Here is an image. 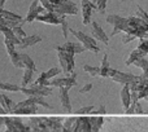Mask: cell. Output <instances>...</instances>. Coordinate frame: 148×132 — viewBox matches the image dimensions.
I'll list each match as a JSON object with an SVG mask.
<instances>
[{
  "instance_id": "cell-47",
  "label": "cell",
  "mask_w": 148,
  "mask_h": 132,
  "mask_svg": "<svg viewBox=\"0 0 148 132\" xmlns=\"http://www.w3.org/2000/svg\"><path fill=\"white\" fill-rule=\"evenodd\" d=\"M146 100H147V101H148V96H147V97H146Z\"/></svg>"
},
{
  "instance_id": "cell-36",
  "label": "cell",
  "mask_w": 148,
  "mask_h": 132,
  "mask_svg": "<svg viewBox=\"0 0 148 132\" xmlns=\"http://www.w3.org/2000/svg\"><path fill=\"white\" fill-rule=\"evenodd\" d=\"M91 114H107V109H105V106L101 104L99 108H95Z\"/></svg>"
},
{
  "instance_id": "cell-22",
  "label": "cell",
  "mask_w": 148,
  "mask_h": 132,
  "mask_svg": "<svg viewBox=\"0 0 148 132\" xmlns=\"http://www.w3.org/2000/svg\"><path fill=\"white\" fill-rule=\"evenodd\" d=\"M121 101H122L123 109H127L131 104V92L129 86H123V88L121 89Z\"/></svg>"
},
{
  "instance_id": "cell-16",
  "label": "cell",
  "mask_w": 148,
  "mask_h": 132,
  "mask_svg": "<svg viewBox=\"0 0 148 132\" xmlns=\"http://www.w3.org/2000/svg\"><path fill=\"white\" fill-rule=\"evenodd\" d=\"M91 26H92V33H94V36L97 39V40L103 42L104 44L109 43V38L107 36V34L104 33V30L101 29V26H100L96 21H95V22H92Z\"/></svg>"
},
{
  "instance_id": "cell-39",
  "label": "cell",
  "mask_w": 148,
  "mask_h": 132,
  "mask_svg": "<svg viewBox=\"0 0 148 132\" xmlns=\"http://www.w3.org/2000/svg\"><path fill=\"white\" fill-rule=\"evenodd\" d=\"M134 114H144L143 109H142V105L139 104V101L135 102V108H134Z\"/></svg>"
},
{
  "instance_id": "cell-34",
  "label": "cell",
  "mask_w": 148,
  "mask_h": 132,
  "mask_svg": "<svg viewBox=\"0 0 148 132\" xmlns=\"http://www.w3.org/2000/svg\"><path fill=\"white\" fill-rule=\"evenodd\" d=\"M39 3H40L42 7H43L47 12H53V5L51 4L49 0H39Z\"/></svg>"
},
{
  "instance_id": "cell-1",
  "label": "cell",
  "mask_w": 148,
  "mask_h": 132,
  "mask_svg": "<svg viewBox=\"0 0 148 132\" xmlns=\"http://www.w3.org/2000/svg\"><path fill=\"white\" fill-rule=\"evenodd\" d=\"M126 34H130L134 38H144L148 33V26L136 16H131L127 18V27L125 30Z\"/></svg>"
},
{
  "instance_id": "cell-8",
  "label": "cell",
  "mask_w": 148,
  "mask_h": 132,
  "mask_svg": "<svg viewBox=\"0 0 148 132\" xmlns=\"http://www.w3.org/2000/svg\"><path fill=\"white\" fill-rule=\"evenodd\" d=\"M75 78H77V73L75 71H72L70 73V76H66V78H60V79H55V80L49 82L48 86H53V87H65V88H72V87L75 84Z\"/></svg>"
},
{
  "instance_id": "cell-4",
  "label": "cell",
  "mask_w": 148,
  "mask_h": 132,
  "mask_svg": "<svg viewBox=\"0 0 148 132\" xmlns=\"http://www.w3.org/2000/svg\"><path fill=\"white\" fill-rule=\"evenodd\" d=\"M21 92L25 95H27L29 97H44V96H49L52 95V88L47 86H42V84H34L30 88H21Z\"/></svg>"
},
{
  "instance_id": "cell-46",
  "label": "cell",
  "mask_w": 148,
  "mask_h": 132,
  "mask_svg": "<svg viewBox=\"0 0 148 132\" xmlns=\"http://www.w3.org/2000/svg\"><path fill=\"white\" fill-rule=\"evenodd\" d=\"M68 1H75V0H68Z\"/></svg>"
},
{
  "instance_id": "cell-45",
  "label": "cell",
  "mask_w": 148,
  "mask_h": 132,
  "mask_svg": "<svg viewBox=\"0 0 148 132\" xmlns=\"http://www.w3.org/2000/svg\"><path fill=\"white\" fill-rule=\"evenodd\" d=\"M1 9H3V5H0V12H1Z\"/></svg>"
},
{
  "instance_id": "cell-7",
  "label": "cell",
  "mask_w": 148,
  "mask_h": 132,
  "mask_svg": "<svg viewBox=\"0 0 148 132\" xmlns=\"http://www.w3.org/2000/svg\"><path fill=\"white\" fill-rule=\"evenodd\" d=\"M36 20L44 23H49V25H61L62 21L65 20V17L57 14L55 12H47V13H43V14H39L36 17Z\"/></svg>"
},
{
  "instance_id": "cell-28",
  "label": "cell",
  "mask_w": 148,
  "mask_h": 132,
  "mask_svg": "<svg viewBox=\"0 0 148 132\" xmlns=\"http://www.w3.org/2000/svg\"><path fill=\"white\" fill-rule=\"evenodd\" d=\"M109 70H110V67H109V65H108V56L105 54L104 59H103V61H101V66H100V74H99V75L108 76Z\"/></svg>"
},
{
  "instance_id": "cell-31",
  "label": "cell",
  "mask_w": 148,
  "mask_h": 132,
  "mask_svg": "<svg viewBox=\"0 0 148 132\" xmlns=\"http://www.w3.org/2000/svg\"><path fill=\"white\" fill-rule=\"evenodd\" d=\"M134 65L136 66V67H140L142 70H148V60H146L144 57H140V59H138L136 61H134Z\"/></svg>"
},
{
  "instance_id": "cell-12",
  "label": "cell",
  "mask_w": 148,
  "mask_h": 132,
  "mask_svg": "<svg viewBox=\"0 0 148 132\" xmlns=\"http://www.w3.org/2000/svg\"><path fill=\"white\" fill-rule=\"evenodd\" d=\"M44 10L46 9L39 5V0H34L30 5V9H29L27 16H26V18H25V22H33L34 20H36V17H38L39 14L44 13Z\"/></svg>"
},
{
  "instance_id": "cell-42",
  "label": "cell",
  "mask_w": 148,
  "mask_h": 132,
  "mask_svg": "<svg viewBox=\"0 0 148 132\" xmlns=\"http://www.w3.org/2000/svg\"><path fill=\"white\" fill-rule=\"evenodd\" d=\"M49 1H51L52 5H55V4H61V3L68 1V0H49Z\"/></svg>"
},
{
  "instance_id": "cell-3",
  "label": "cell",
  "mask_w": 148,
  "mask_h": 132,
  "mask_svg": "<svg viewBox=\"0 0 148 132\" xmlns=\"http://www.w3.org/2000/svg\"><path fill=\"white\" fill-rule=\"evenodd\" d=\"M70 31H72L73 35L83 44L84 49H88V51L94 52V53H99L100 52V48L96 46V42H95L94 38H91V36L86 35V34H83L82 31H78V30H70Z\"/></svg>"
},
{
  "instance_id": "cell-50",
  "label": "cell",
  "mask_w": 148,
  "mask_h": 132,
  "mask_svg": "<svg viewBox=\"0 0 148 132\" xmlns=\"http://www.w3.org/2000/svg\"><path fill=\"white\" fill-rule=\"evenodd\" d=\"M147 114H148V112H147Z\"/></svg>"
},
{
  "instance_id": "cell-24",
  "label": "cell",
  "mask_w": 148,
  "mask_h": 132,
  "mask_svg": "<svg viewBox=\"0 0 148 132\" xmlns=\"http://www.w3.org/2000/svg\"><path fill=\"white\" fill-rule=\"evenodd\" d=\"M38 110V105H30V106H23L20 109H14L12 114H35Z\"/></svg>"
},
{
  "instance_id": "cell-23",
  "label": "cell",
  "mask_w": 148,
  "mask_h": 132,
  "mask_svg": "<svg viewBox=\"0 0 148 132\" xmlns=\"http://www.w3.org/2000/svg\"><path fill=\"white\" fill-rule=\"evenodd\" d=\"M0 16H1L4 20H8V21H18V22H25V20H22V17H21V16L14 14V13L9 12V10L1 9V12H0Z\"/></svg>"
},
{
  "instance_id": "cell-37",
  "label": "cell",
  "mask_w": 148,
  "mask_h": 132,
  "mask_svg": "<svg viewBox=\"0 0 148 132\" xmlns=\"http://www.w3.org/2000/svg\"><path fill=\"white\" fill-rule=\"evenodd\" d=\"M138 48H139V49H142V51H143L144 53L147 54V53H148V40H142Z\"/></svg>"
},
{
  "instance_id": "cell-5",
  "label": "cell",
  "mask_w": 148,
  "mask_h": 132,
  "mask_svg": "<svg viewBox=\"0 0 148 132\" xmlns=\"http://www.w3.org/2000/svg\"><path fill=\"white\" fill-rule=\"evenodd\" d=\"M53 12L60 16H65V14L74 16L78 12V8H77V4L74 1H64L61 4H55Z\"/></svg>"
},
{
  "instance_id": "cell-48",
  "label": "cell",
  "mask_w": 148,
  "mask_h": 132,
  "mask_svg": "<svg viewBox=\"0 0 148 132\" xmlns=\"http://www.w3.org/2000/svg\"><path fill=\"white\" fill-rule=\"evenodd\" d=\"M121 1H126V0H121Z\"/></svg>"
},
{
  "instance_id": "cell-2",
  "label": "cell",
  "mask_w": 148,
  "mask_h": 132,
  "mask_svg": "<svg viewBox=\"0 0 148 132\" xmlns=\"http://www.w3.org/2000/svg\"><path fill=\"white\" fill-rule=\"evenodd\" d=\"M4 123L7 126L5 132H33L29 126H25L17 117H4Z\"/></svg>"
},
{
  "instance_id": "cell-6",
  "label": "cell",
  "mask_w": 148,
  "mask_h": 132,
  "mask_svg": "<svg viewBox=\"0 0 148 132\" xmlns=\"http://www.w3.org/2000/svg\"><path fill=\"white\" fill-rule=\"evenodd\" d=\"M59 52V61L60 65H61V69L64 73H72L74 70V66H75V62H74V54L66 53L64 51H57Z\"/></svg>"
},
{
  "instance_id": "cell-38",
  "label": "cell",
  "mask_w": 148,
  "mask_h": 132,
  "mask_svg": "<svg viewBox=\"0 0 148 132\" xmlns=\"http://www.w3.org/2000/svg\"><path fill=\"white\" fill-rule=\"evenodd\" d=\"M61 27H62V35H64V38L66 39V38H68V31H69V29H68L66 20H64V21H62V23H61Z\"/></svg>"
},
{
  "instance_id": "cell-33",
  "label": "cell",
  "mask_w": 148,
  "mask_h": 132,
  "mask_svg": "<svg viewBox=\"0 0 148 132\" xmlns=\"http://www.w3.org/2000/svg\"><path fill=\"white\" fill-rule=\"evenodd\" d=\"M95 109L94 105H90V106H83L81 109H78L75 112V114H79V115H84V114H91L92 110Z\"/></svg>"
},
{
  "instance_id": "cell-20",
  "label": "cell",
  "mask_w": 148,
  "mask_h": 132,
  "mask_svg": "<svg viewBox=\"0 0 148 132\" xmlns=\"http://www.w3.org/2000/svg\"><path fill=\"white\" fill-rule=\"evenodd\" d=\"M0 31L4 34L5 40H8L9 43H12L13 46H18V44H20V39H18L14 34H13L12 29L5 27V26H0Z\"/></svg>"
},
{
  "instance_id": "cell-44",
  "label": "cell",
  "mask_w": 148,
  "mask_h": 132,
  "mask_svg": "<svg viewBox=\"0 0 148 132\" xmlns=\"http://www.w3.org/2000/svg\"><path fill=\"white\" fill-rule=\"evenodd\" d=\"M4 123V117H0V126Z\"/></svg>"
},
{
  "instance_id": "cell-11",
  "label": "cell",
  "mask_w": 148,
  "mask_h": 132,
  "mask_svg": "<svg viewBox=\"0 0 148 132\" xmlns=\"http://www.w3.org/2000/svg\"><path fill=\"white\" fill-rule=\"evenodd\" d=\"M82 1V22L84 25H88L91 21L92 10L96 9V5H94L90 0H81Z\"/></svg>"
},
{
  "instance_id": "cell-17",
  "label": "cell",
  "mask_w": 148,
  "mask_h": 132,
  "mask_svg": "<svg viewBox=\"0 0 148 132\" xmlns=\"http://www.w3.org/2000/svg\"><path fill=\"white\" fill-rule=\"evenodd\" d=\"M39 42H42V38H40L39 35L25 36L23 39H21V40H20V44H18V47H20L21 49H23V48H29V47H33L34 44L39 43Z\"/></svg>"
},
{
  "instance_id": "cell-25",
  "label": "cell",
  "mask_w": 148,
  "mask_h": 132,
  "mask_svg": "<svg viewBox=\"0 0 148 132\" xmlns=\"http://www.w3.org/2000/svg\"><path fill=\"white\" fill-rule=\"evenodd\" d=\"M146 56V53H144L142 49H139V48H136V49H134L133 52H131V54L129 56V59L126 60V65H131V64H134V61H136L138 59H140V57H144Z\"/></svg>"
},
{
  "instance_id": "cell-10",
  "label": "cell",
  "mask_w": 148,
  "mask_h": 132,
  "mask_svg": "<svg viewBox=\"0 0 148 132\" xmlns=\"http://www.w3.org/2000/svg\"><path fill=\"white\" fill-rule=\"evenodd\" d=\"M110 78L114 82H117V83H122L123 86H129L130 83H133V82L135 80L136 76L130 73H122V71L114 70V73H113V75L110 76Z\"/></svg>"
},
{
  "instance_id": "cell-9",
  "label": "cell",
  "mask_w": 148,
  "mask_h": 132,
  "mask_svg": "<svg viewBox=\"0 0 148 132\" xmlns=\"http://www.w3.org/2000/svg\"><path fill=\"white\" fill-rule=\"evenodd\" d=\"M56 51H64L66 53L75 54V53H82L84 52V47L78 42H66L64 46H57Z\"/></svg>"
},
{
  "instance_id": "cell-41",
  "label": "cell",
  "mask_w": 148,
  "mask_h": 132,
  "mask_svg": "<svg viewBox=\"0 0 148 132\" xmlns=\"http://www.w3.org/2000/svg\"><path fill=\"white\" fill-rule=\"evenodd\" d=\"M133 39H135L133 35H130V34H126V35L122 38V42H123V44H127V43H130Z\"/></svg>"
},
{
  "instance_id": "cell-43",
  "label": "cell",
  "mask_w": 148,
  "mask_h": 132,
  "mask_svg": "<svg viewBox=\"0 0 148 132\" xmlns=\"http://www.w3.org/2000/svg\"><path fill=\"white\" fill-rule=\"evenodd\" d=\"M0 114H7V113H5V112H4V109H3V108H1V106H0Z\"/></svg>"
},
{
  "instance_id": "cell-35",
  "label": "cell",
  "mask_w": 148,
  "mask_h": 132,
  "mask_svg": "<svg viewBox=\"0 0 148 132\" xmlns=\"http://www.w3.org/2000/svg\"><path fill=\"white\" fill-rule=\"evenodd\" d=\"M96 8L100 13H104L107 8V0H96Z\"/></svg>"
},
{
  "instance_id": "cell-15",
  "label": "cell",
  "mask_w": 148,
  "mask_h": 132,
  "mask_svg": "<svg viewBox=\"0 0 148 132\" xmlns=\"http://www.w3.org/2000/svg\"><path fill=\"white\" fill-rule=\"evenodd\" d=\"M69 88H65V87H60V101H61V106L62 109L66 113L72 112V104H70V99L69 95H68Z\"/></svg>"
},
{
  "instance_id": "cell-27",
  "label": "cell",
  "mask_w": 148,
  "mask_h": 132,
  "mask_svg": "<svg viewBox=\"0 0 148 132\" xmlns=\"http://www.w3.org/2000/svg\"><path fill=\"white\" fill-rule=\"evenodd\" d=\"M0 89H3V91H10V92H18V91H21V87L13 83H3V82H0Z\"/></svg>"
},
{
  "instance_id": "cell-14",
  "label": "cell",
  "mask_w": 148,
  "mask_h": 132,
  "mask_svg": "<svg viewBox=\"0 0 148 132\" xmlns=\"http://www.w3.org/2000/svg\"><path fill=\"white\" fill-rule=\"evenodd\" d=\"M4 44H5V48H7L8 56H9L12 64L14 65L16 67L22 69V66H21V64H20V59H18V53L16 52V49H14V46H13L12 43H9L8 40H5V39H4Z\"/></svg>"
},
{
  "instance_id": "cell-19",
  "label": "cell",
  "mask_w": 148,
  "mask_h": 132,
  "mask_svg": "<svg viewBox=\"0 0 148 132\" xmlns=\"http://www.w3.org/2000/svg\"><path fill=\"white\" fill-rule=\"evenodd\" d=\"M90 118V130L91 132H99L100 128L103 127V123H104V118L103 115H92Z\"/></svg>"
},
{
  "instance_id": "cell-49",
  "label": "cell",
  "mask_w": 148,
  "mask_h": 132,
  "mask_svg": "<svg viewBox=\"0 0 148 132\" xmlns=\"http://www.w3.org/2000/svg\"><path fill=\"white\" fill-rule=\"evenodd\" d=\"M1 132H5V131H1Z\"/></svg>"
},
{
  "instance_id": "cell-40",
  "label": "cell",
  "mask_w": 148,
  "mask_h": 132,
  "mask_svg": "<svg viewBox=\"0 0 148 132\" xmlns=\"http://www.w3.org/2000/svg\"><path fill=\"white\" fill-rule=\"evenodd\" d=\"M92 89V83H87L84 87H82L81 91H79V93H86V92H90Z\"/></svg>"
},
{
  "instance_id": "cell-21",
  "label": "cell",
  "mask_w": 148,
  "mask_h": 132,
  "mask_svg": "<svg viewBox=\"0 0 148 132\" xmlns=\"http://www.w3.org/2000/svg\"><path fill=\"white\" fill-rule=\"evenodd\" d=\"M18 59H20V64L22 66V69H30L33 71H36V66L30 56H27L25 53H21L18 54Z\"/></svg>"
},
{
  "instance_id": "cell-30",
  "label": "cell",
  "mask_w": 148,
  "mask_h": 132,
  "mask_svg": "<svg viewBox=\"0 0 148 132\" xmlns=\"http://www.w3.org/2000/svg\"><path fill=\"white\" fill-rule=\"evenodd\" d=\"M136 17H139L142 21H143L144 23L148 26V14H147V12L143 9L142 7H138L136 8Z\"/></svg>"
},
{
  "instance_id": "cell-29",
  "label": "cell",
  "mask_w": 148,
  "mask_h": 132,
  "mask_svg": "<svg viewBox=\"0 0 148 132\" xmlns=\"http://www.w3.org/2000/svg\"><path fill=\"white\" fill-rule=\"evenodd\" d=\"M83 70L86 73H88L91 76H96L100 74V67H96V66H90V65H84Z\"/></svg>"
},
{
  "instance_id": "cell-13",
  "label": "cell",
  "mask_w": 148,
  "mask_h": 132,
  "mask_svg": "<svg viewBox=\"0 0 148 132\" xmlns=\"http://www.w3.org/2000/svg\"><path fill=\"white\" fill-rule=\"evenodd\" d=\"M107 22L114 26V29H118L120 31H125L127 27V18H123L117 14L107 16Z\"/></svg>"
},
{
  "instance_id": "cell-18",
  "label": "cell",
  "mask_w": 148,
  "mask_h": 132,
  "mask_svg": "<svg viewBox=\"0 0 148 132\" xmlns=\"http://www.w3.org/2000/svg\"><path fill=\"white\" fill-rule=\"evenodd\" d=\"M14 105L16 104L9 99V97H7L5 95L0 93V106L4 109V112L7 113V114H12L13 109H14Z\"/></svg>"
},
{
  "instance_id": "cell-32",
  "label": "cell",
  "mask_w": 148,
  "mask_h": 132,
  "mask_svg": "<svg viewBox=\"0 0 148 132\" xmlns=\"http://www.w3.org/2000/svg\"><path fill=\"white\" fill-rule=\"evenodd\" d=\"M12 31H13V34H14V35L20 39V40L26 36L25 31H23V29L21 27V26H14V27H12Z\"/></svg>"
},
{
  "instance_id": "cell-26",
  "label": "cell",
  "mask_w": 148,
  "mask_h": 132,
  "mask_svg": "<svg viewBox=\"0 0 148 132\" xmlns=\"http://www.w3.org/2000/svg\"><path fill=\"white\" fill-rule=\"evenodd\" d=\"M33 70L30 69H23V76H22V82H21V88H25L29 83H30L31 78H33Z\"/></svg>"
}]
</instances>
